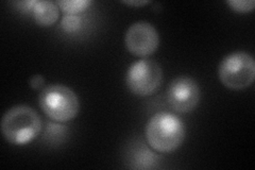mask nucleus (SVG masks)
Wrapping results in <instances>:
<instances>
[{
    "label": "nucleus",
    "mask_w": 255,
    "mask_h": 170,
    "mask_svg": "<svg viewBox=\"0 0 255 170\" xmlns=\"http://www.w3.org/2000/svg\"><path fill=\"white\" fill-rule=\"evenodd\" d=\"M148 145L158 153H170L179 149L185 141L186 128L183 120L172 113H156L145 129Z\"/></svg>",
    "instance_id": "nucleus-1"
},
{
    "label": "nucleus",
    "mask_w": 255,
    "mask_h": 170,
    "mask_svg": "<svg viewBox=\"0 0 255 170\" xmlns=\"http://www.w3.org/2000/svg\"><path fill=\"white\" fill-rule=\"evenodd\" d=\"M0 128L7 143L22 146L34 141L39 135L43 121L34 109L26 104H17L4 113Z\"/></svg>",
    "instance_id": "nucleus-2"
},
{
    "label": "nucleus",
    "mask_w": 255,
    "mask_h": 170,
    "mask_svg": "<svg viewBox=\"0 0 255 170\" xmlns=\"http://www.w3.org/2000/svg\"><path fill=\"white\" fill-rule=\"evenodd\" d=\"M38 104L44 114L57 123L73 120L80 111L78 95L70 87L63 84L44 87L38 96Z\"/></svg>",
    "instance_id": "nucleus-3"
},
{
    "label": "nucleus",
    "mask_w": 255,
    "mask_h": 170,
    "mask_svg": "<svg viewBox=\"0 0 255 170\" xmlns=\"http://www.w3.org/2000/svg\"><path fill=\"white\" fill-rule=\"evenodd\" d=\"M218 78L227 88L242 91L253 84L255 61L245 51H235L223 58L218 66Z\"/></svg>",
    "instance_id": "nucleus-4"
},
{
    "label": "nucleus",
    "mask_w": 255,
    "mask_h": 170,
    "mask_svg": "<svg viewBox=\"0 0 255 170\" xmlns=\"http://www.w3.org/2000/svg\"><path fill=\"white\" fill-rule=\"evenodd\" d=\"M163 83V69L158 63L150 59L134 62L128 68L126 84L129 91L139 97L154 94Z\"/></svg>",
    "instance_id": "nucleus-5"
},
{
    "label": "nucleus",
    "mask_w": 255,
    "mask_h": 170,
    "mask_svg": "<svg viewBox=\"0 0 255 170\" xmlns=\"http://www.w3.org/2000/svg\"><path fill=\"white\" fill-rule=\"evenodd\" d=\"M169 107L177 113H190L197 107L201 98L199 84L189 76H179L169 83L166 91Z\"/></svg>",
    "instance_id": "nucleus-6"
},
{
    "label": "nucleus",
    "mask_w": 255,
    "mask_h": 170,
    "mask_svg": "<svg viewBox=\"0 0 255 170\" xmlns=\"http://www.w3.org/2000/svg\"><path fill=\"white\" fill-rule=\"evenodd\" d=\"M125 45L132 55L146 59L157 50L159 45L158 32L152 23L136 21L128 28Z\"/></svg>",
    "instance_id": "nucleus-7"
},
{
    "label": "nucleus",
    "mask_w": 255,
    "mask_h": 170,
    "mask_svg": "<svg viewBox=\"0 0 255 170\" xmlns=\"http://www.w3.org/2000/svg\"><path fill=\"white\" fill-rule=\"evenodd\" d=\"M33 19L37 25L42 27H50L59 20L60 7L57 2L52 1H35L31 11Z\"/></svg>",
    "instance_id": "nucleus-8"
},
{
    "label": "nucleus",
    "mask_w": 255,
    "mask_h": 170,
    "mask_svg": "<svg viewBox=\"0 0 255 170\" xmlns=\"http://www.w3.org/2000/svg\"><path fill=\"white\" fill-rule=\"evenodd\" d=\"M65 14H80L92 4L90 0H59L55 1Z\"/></svg>",
    "instance_id": "nucleus-9"
},
{
    "label": "nucleus",
    "mask_w": 255,
    "mask_h": 170,
    "mask_svg": "<svg viewBox=\"0 0 255 170\" xmlns=\"http://www.w3.org/2000/svg\"><path fill=\"white\" fill-rule=\"evenodd\" d=\"M83 20L78 14H65L61 19V28L66 33H76L82 28Z\"/></svg>",
    "instance_id": "nucleus-10"
},
{
    "label": "nucleus",
    "mask_w": 255,
    "mask_h": 170,
    "mask_svg": "<svg viewBox=\"0 0 255 170\" xmlns=\"http://www.w3.org/2000/svg\"><path fill=\"white\" fill-rule=\"evenodd\" d=\"M226 3L236 13H249L255 7L254 0H227Z\"/></svg>",
    "instance_id": "nucleus-11"
},
{
    "label": "nucleus",
    "mask_w": 255,
    "mask_h": 170,
    "mask_svg": "<svg viewBox=\"0 0 255 170\" xmlns=\"http://www.w3.org/2000/svg\"><path fill=\"white\" fill-rule=\"evenodd\" d=\"M45 85V79L41 75H35L30 79V86L33 90H43Z\"/></svg>",
    "instance_id": "nucleus-12"
},
{
    "label": "nucleus",
    "mask_w": 255,
    "mask_h": 170,
    "mask_svg": "<svg viewBox=\"0 0 255 170\" xmlns=\"http://www.w3.org/2000/svg\"><path fill=\"white\" fill-rule=\"evenodd\" d=\"M122 3L127 5H133V6H142L150 3V1H145V0H142V1H137L136 0V1H135V0H132V1H122Z\"/></svg>",
    "instance_id": "nucleus-13"
}]
</instances>
